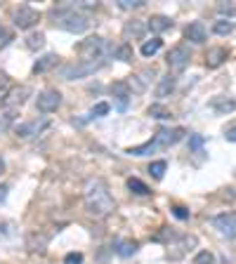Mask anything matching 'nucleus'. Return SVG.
<instances>
[{
  "instance_id": "obj_9",
  "label": "nucleus",
  "mask_w": 236,
  "mask_h": 264,
  "mask_svg": "<svg viewBox=\"0 0 236 264\" xmlns=\"http://www.w3.org/2000/svg\"><path fill=\"white\" fill-rule=\"evenodd\" d=\"M50 128V118H31V121H26V123H19L14 128L19 139H31V137L40 135L43 130Z\"/></svg>"
},
{
  "instance_id": "obj_5",
  "label": "nucleus",
  "mask_w": 236,
  "mask_h": 264,
  "mask_svg": "<svg viewBox=\"0 0 236 264\" xmlns=\"http://www.w3.org/2000/svg\"><path fill=\"white\" fill-rule=\"evenodd\" d=\"M104 52H106V43H104V38L100 36H90L78 45V55L85 57V62H100L102 57H104Z\"/></svg>"
},
{
  "instance_id": "obj_29",
  "label": "nucleus",
  "mask_w": 236,
  "mask_h": 264,
  "mask_svg": "<svg viewBox=\"0 0 236 264\" xmlns=\"http://www.w3.org/2000/svg\"><path fill=\"white\" fill-rule=\"evenodd\" d=\"M213 31L218 33V36H229L231 31H234V24H229V21H215V24H213Z\"/></svg>"
},
{
  "instance_id": "obj_25",
  "label": "nucleus",
  "mask_w": 236,
  "mask_h": 264,
  "mask_svg": "<svg viewBox=\"0 0 236 264\" xmlns=\"http://www.w3.org/2000/svg\"><path fill=\"white\" fill-rule=\"evenodd\" d=\"M147 113H149L151 118H156V121H166V118L173 116V113H170V111L166 109L163 104H151L149 109H147Z\"/></svg>"
},
{
  "instance_id": "obj_13",
  "label": "nucleus",
  "mask_w": 236,
  "mask_h": 264,
  "mask_svg": "<svg viewBox=\"0 0 236 264\" xmlns=\"http://www.w3.org/2000/svg\"><path fill=\"white\" fill-rule=\"evenodd\" d=\"M194 243H196L194 236H180L175 243H168V257L170 259H180L182 255H186V250H192Z\"/></svg>"
},
{
  "instance_id": "obj_26",
  "label": "nucleus",
  "mask_w": 236,
  "mask_h": 264,
  "mask_svg": "<svg viewBox=\"0 0 236 264\" xmlns=\"http://www.w3.org/2000/svg\"><path fill=\"white\" fill-rule=\"evenodd\" d=\"M113 57H116V59H121V62H132V47H130V43H123V45H118V47H113Z\"/></svg>"
},
{
  "instance_id": "obj_16",
  "label": "nucleus",
  "mask_w": 236,
  "mask_h": 264,
  "mask_svg": "<svg viewBox=\"0 0 236 264\" xmlns=\"http://www.w3.org/2000/svg\"><path fill=\"white\" fill-rule=\"evenodd\" d=\"M137 248H139V243L132 238H121L116 241V246H113V250H116L118 257H132L137 252Z\"/></svg>"
},
{
  "instance_id": "obj_36",
  "label": "nucleus",
  "mask_w": 236,
  "mask_h": 264,
  "mask_svg": "<svg viewBox=\"0 0 236 264\" xmlns=\"http://www.w3.org/2000/svg\"><path fill=\"white\" fill-rule=\"evenodd\" d=\"M173 215L177 217V220H189V210L182 208V205H175V208H173Z\"/></svg>"
},
{
  "instance_id": "obj_28",
  "label": "nucleus",
  "mask_w": 236,
  "mask_h": 264,
  "mask_svg": "<svg viewBox=\"0 0 236 264\" xmlns=\"http://www.w3.org/2000/svg\"><path fill=\"white\" fill-rule=\"evenodd\" d=\"M166 170H168V163L166 160H154L149 165V172L154 179H163V175H166Z\"/></svg>"
},
{
  "instance_id": "obj_22",
  "label": "nucleus",
  "mask_w": 236,
  "mask_h": 264,
  "mask_svg": "<svg viewBox=\"0 0 236 264\" xmlns=\"http://www.w3.org/2000/svg\"><path fill=\"white\" fill-rule=\"evenodd\" d=\"M128 189H130L135 196H149V194H151L149 186L144 184L142 179H137V177H130V179H128Z\"/></svg>"
},
{
  "instance_id": "obj_21",
  "label": "nucleus",
  "mask_w": 236,
  "mask_h": 264,
  "mask_svg": "<svg viewBox=\"0 0 236 264\" xmlns=\"http://www.w3.org/2000/svg\"><path fill=\"white\" fill-rule=\"evenodd\" d=\"M57 59H59V57L52 55V52H50V55H43L36 64H33V74L38 76V74H45V71H50L52 66H57Z\"/></svg>"
},
{
  "instance_id": "obj_40",
  "label": "nucleus",
  "mask_w": 236,
  "mask_h": 264,
  "mask_svg": "<svg viewBox=\"0 0 236 264\" xmlns=\"http://www.w3.org/2000/svg\"><path fill=\"white\" fill-rule=\"evenodd\" d=\"M0 172H5V160H3V156H0Z\"/></svg>"
},
{
  "instance_id": "obj_10",
  "label": "nucleus",
  "mask_w": 236,
  "mask_h": 264,
  "mask_svg": "<svg viewBox=\"0 0 236 264\" xmlns=\"http://www.w3.org/2000/svg\"><path fill=\"white\" fill-rule=\"evenodd\" d=\"M189 59H192V52H189V47H184V45H177V47H173L168 52V57H166V62H168V66L173 68V71H184L186 66H189Z\"/></svg>"
},
{
  "instance_id": "obj_1",
  "label": "nucleus",
  "mask_w": 236,
  "mask_h": 264,
  "mask_svg": "<svg viewBox=\"0 0 236 264\" xmlns=\"http://www.w3.org/2000/svg\"><path fill=\"white\" fill-rule=\"evenodd\" d=\"M83 201H85L87 215H92L95 220H104L106 215H111L113 210H116V201L109 194V186H106L104 179H92L85 186Z\"/></svg>"
},
{
  "instance_id": "obj_2",
  "label": "nucleus",
  "mask_w": 236,
  "mask_h": 264,
  "mask_svg": "<svg viewBox=\"0 0 236 264\" xmlns=\"http://www.w3.org/2000/svg\"><path fill=\"white\" fill-rule=\"evenodd\" d=\"M182 137H184V130L182 128H175V130L161 128L154 135V139H149L147 144H139V147H130L128 154L130 156H151V154H156V151H161V149H168V147H173V144H177Z\"/></svg>"
},
{
  "instance_id": "obj_19",
  "label": "nucleus",
  "mask_w": 236,
  "mask_h": 264,
  "mask_svg": "<svg viewBox=\"0 0 236 264\" xmlns=\"http://www.w3.org/2000/svg\"><path fill=\"white\" fill-rule=\"evenodd\" d=\"M144 31H147V24H144L142 19H132V21L125 24L123 36H125V40H130V38H142Z\"/></svg>"
},
{
  "instance_id": "obj_27",
  "label": "nucleus",
  "mask_w": 236,
  "mask_h": 264,
  "mask_svg": "<svg viewBox=\"0 0 236 264\" xmlns=\"http://www.w3.org/2000/svg\"><path fill=\"white\" fill-rule=\"evenodd\" d=\"M45 45V33H29V36H26V47L29 50H40Z\"/></svg>"
},
{
  "instance_id": "obj_33",
  "label": "nucleus",
  "mask_w": 236,
  "mask_h": 264,
  "mask_svg": "<svg viewBox=\"0 0 236 264\" xmlns=\"http://www.w3.org/2000/svg\"><path fill=\"white\" fill-rule=\"evenodd\" d=\"M203 144H205L203 135H189V149H192V151H201Z\"/></svg>"
},
{
  "instance_id": "obj_38",
  "label": "nucleus",
  "mask_w": 236,
  "mask_h": 264,
  "mask_svg": "<svg viewBox=\"0 0 236 264\" xmlns=\"http://www.w3.org/2000/svg\"><path fill=\"white\" fill-rule=\"evenodd\" d=\"M7 194H10V186H7V184H0V205L7 201Z\"/></svg>"
},
{
  "instance_id": "obj_11",
  "label": "nucleus",
  "mask_w": 236,
  "mask_h": 264,
  "mask_svg": "<svg viewBox=\"0 0 236 264\" xmlns=\"http://www.w3.org/2000/svg\"><path fill=\"white\" fill-rule=\"evenodd\" d=\"M111 97H113V106L118 111H128V106H130V85L125 80L111 83Z\"/></svg>"
},
{
  "instance_id": "obj_20",
  "label": "nucleus",
  "mask_w": 236,
  "mask_h": 264,
  "mask_svg": "<svg viewBox=\"0 0 236 264\" xmlns=\"http://www.w3.org/2000/svg\"><path fill=\"white\" fill-rule=\"evenodd\" d=\"M227 57H229V50L227 47H213L210 52H208V57H205V64H208L210 68H218Z\"/></svg>"
},
{
  "instance_id": "obj_8",
  "label": "nucleus",
  "mask_w": 236,
  "mask_h": 264,
  "mask_svg": "<svg viewBox=\"0 0 236 264\" xmlns=\"http://www.w3.org/2000/svg\"><path fill=\"white\" fill-rule=\"evenodd\" d=\"M59 106H62V94H59V90H55V87H45L36 99V109L40 111V113H52V111H57Z\"/></svg>"
},
{
  "instance_id": "obj_30",
  "label": "nucleus",
  "mask_w": 236,
  "mask_h": 264,
  "mask_svg": "<svg viewBox=\"0 0 236 264\" xmlns=\"http://www.w3.org/2000/svg\"><path fill=\"white\" fill-rule=\"evenodd\" d=\"M12 40H14V33L10 31L5 24H0V47H7Z\"/></svg>"
},
{
  "instance_id": "obj_34",
  "label": "nucleus",
  "mask_w": 236,
  "mask_h": 264,
  "mask_svg": "<svg viewBox=\"0 0 236 264\" xmlns=\"http://www.w3.org/2000/svg\"><path fill=\"white\" fill-rule=\"evenodd\" d=\"M118 5L123 7V10H135V7H142L144 0H121Z\"/></svg>"
},
{
  "instance_id": "obj_12",
  "label": "nucleus",
  "mask_w": 236,
  "mask_h": 264,
  "mask_svg": "<svg viewBox=\"0 0 236 264\" xmlns=\"http://www.w3.org/2000/svg\"><path fill=\"white\" fill-rule=\"evenodd\" d=\"M213 227L218 229L220 233H224L227 238L236 236V212H222V215L213 217Z\"/></svg>"
},
{
  "instance_id": "obj_15",
  "label": "nucleus",
  "mask_w": 236,
  "mask_h": 264,
  "mask_svg": "<svg viewBox=\"0 0 236 264\" xmlns=\"http://www.w3.org/2000/svg\"><path fill=\"white\" fill-rule=\"evenodd\" d=\"M210 109L218 113V116H227V113H231V111L236 109V102L231 97H222V94H218V97L210 99Z\"/></svg>"
},
{
  "instance_id": "obj_4",
  "label": "nucleus",
  "mask_w": 236,
  "mask_h": 264,
  "mask_svg": "<svg viewBox=\"0 0 236 264\" xmlns=\"http://www.w3.org/2000/svg\"><path fill=\"white\" fill-rule=\"evenodd\" d=\"M104 59H100V62H85V59H81V62H74V64H66V66H62V78L66 80H81V78H87V76L97 74L102 66H104Z\"/></svg>"
},
{
  "instance_id": "obj_39",
  "label": "nucleus",
  "mask_w": 236,
  "mask_h": 264,
  "mask_svg": "<svg viewBox=\"0 0 236 264\" xmlns=\"http://www.w3.org/2000/svg\"><path fill=\"white\" fill-rule=\"evenodd\" d=\"M224 137H227V141H236V125H231V128L224 132Z\"/></svg>"
},
{
  "instance_id": "obj_37",
  "label": "nucleus",
  "mask_w": 236,
  "mask_h": 264,
  "mask_svg": "<svg viewBox=\"0 0 236 264\" xmlns=\"http://www.w3.org/2000/svg\"><path fill=\"white\" fill-rule=\"evenodd\" d=\"M7 85H10V78H7V74H3V71H0V94L7 90Z\"/></svg>"
},
{
  "instance_id": "obj_32",
  "label": "nucleus",
  "mask_w": 236,
  "mask_h": 264,
  "mask_svg": "<svg viewBox=\"0 0 236 264\" xmlns=\"http://www.w3.org/2000/svg\"><path fill=\"white\" fill-rule=\"evenodd\" d=\"M194 264H215V257H213V252L201 250L199 255L194 257Z\"/></svg>"
},
{
  "instance_id": "obj_18",
  "label": "nucleus",
  "mask_w": 236,
  "mask_h": 264,
  "mask_svg": "<svg viewBox=\"0 0 236 264\" xmlns=\"http://www.w3.org/2000/svg\"><path fill=\"white\" fill-rule=\"evenodd\" d=\"M175 85H177V78H175V76H163L161 78V83H158V85H156V97L158 99H166V97H170V92H173L175 90Z\"/></svg>"
},
{
  "instance_id": "obj_7",
  "label": "nucleus",
  "mask_w": 236,
  "mask_h": 264,
  "mask_svg": "<svg viewBox=\"0 0 236 264\" xmlns=\"http://www.w3.org/2000/svg\"><path fill=\"white\" fill-rule=\"evenodd\" d=\"M29 94H31V87H26V85H19V87H12V90H7L5 99H3V109H5V111H12V113H17V111L26 104Z\"/></svg>"
},
{
  "instance_id": "obj_17",
  "label": "nucleus",
  "mask_w": 236,
  "mask_h": 264,
  "mask_svg": "<svg viewBox=\"0 0 236 264\" xmlns=\"http://www.w3.org/2000/svg\"><path fill=\"white\" fill-rule=\"evenodd\" d=\"M147 29H151L154 33H163V31H168V29H173V19L166 17V14H154L147 21Z\"/></svg>"
},
{
  "instance_id": "obj_35",
  "label": "nucleus",
  "mask_w": 236,
  "mask_h": 264,
  "mask_svg": "<svg viewBox=\"0 0 236 264\" xmlns=\"http://www.w3.org/2000/svg\"><path fill=\"white\" fill-rule=\"evenodd\" d=\"M64 264H83V255L81 252H68L64 257Z\"/></svg>"
},
{
  "instance_id": "obj_31",
  "label": "nucleus",
  "mask_w": 236,
  "mask_h": 264,
  "mask_svg": "<svg viewBox=\"0 0 236 264\" xmlns=\"http://www.w3.org/2000/svg\"><path fill=\"white\" fill-rule=\"evenodd\" d=\"M109 109H111V106L106 104V102H100V104H95L92 109H90V118H102V116H106V113H109Z\"/></svg>"
},
{
  "instance_id": "obj_6",
  "label": "nucleus",
  "mask_w": 236,
  "mask_h": 264,
  "mask_svg": "<svg viewBox=\"0 0 236 264\" xmlns=\"http://www.w3.org/2000/svg\"><path fill=\"white\" fill-rule=\"evenodd\" d=\"M12 21H14L17 29L29 31V29H33V26L40 21V12H36V10L29 7V5H21V7H17V10L12 12Z\"/></svg>"
},
{
  "instance_id": "obj_3",
  "label": "nucleus",
  "mask_w": 236,
  "mask_h": 264,
  "mask_svg": "<svg viewBox=\"0 0 236 264\" xmlns=\"http://www.w3.org/2000/svg\"><path fill=\"white\" fill-rule=\"evenodd\" d=\"M52 19H55V24L59 26L62 31H68V33H83V31H87V26H90L87 14L81 12L76 5L57 7L55 12H52Z\"/></svg>"
},
{
  "instance_id": "obj_24",
  "label": "nucleus",
  "mask_w": 236,
  "mask_h": 264,
  "mask_svg": "<svg viewBox=\"0 0 236 264\" xmlns=\"http://www.w3.org/2000/svg\"><path fill=\"white\" fill-rule=\"evenodd\" d=\"M161 47H163V40H161V38H151V40H147V43L142 45V50H139V52H142L144 57H154Z\"/></svg>"
},
{
  "instance_id": "obj_14",
  "label": "nucleus",
  "mask_w": 236,
  "mask_h": 264,
  "mask_svg": "<svg viewBox=\"0 0 236 264\" xmlns=\"http://www.w3.org/2000/svg\"><path fill=\"white\" fill-rule=\"evenodd\" d=\"M184 36L186 40H192L194 45H203L205 38H208V31H205V26L201 21H192V24L184 29Z\"/></svg>"
},
{
  "instance_id": "obj_23",
  "label": "nucleus",
  "mask_w": 236,
  "mask_h": 264,
  "mask_svg": "<svg viewBox=\"0 0 236 264\" xmlns=\"http://www.w3.org/2000/svg\"><path fill=\"white\" fill-rule=\"evenodd\" d=\"M45 246H48V236H45V233H31V236H29V248H31V252H43Z\"/></svg>"
}]
</instances>
